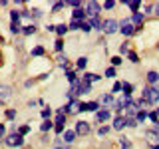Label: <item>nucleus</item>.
Masks as SVG:
<instances>
[{
    "mask_svg": "<svg viewBox=\"0 0 159 149\" xmlns=\"http://www.w3.org/2000/svg\"><path fill=\"white\" fill-rule=\"evenodd\" d=\"M28 131H30V125H22V127L18 129V133H20V135H26Z\"/></svg>",
    "mask_w": 159,
    "mask_h": 149,
    "instance_id": "obj_40",
    "label": "nucleus"
},
{
    "mask_svg": "<svg viewBox=\"0 0 159 149\" xmlns=\"http://www.w3.org/2000/svg\"><path fill=\"white\" fill-rule=\"evenodd\" d=\"M99 102L106 103V106H111V103H113V96H102V97H99Z\"/></svg>",
    "mask_w": 159,
    "mask_h": 149,
    "instance_id": "obj_25",
    "label": "nucleus"
},
{
    "mask_svg": "<svg viewBox=\"0 0 159 149\" xmlns=\"http://www.w3.org/2000/svg\"><path fill=\"white\" fill-rule=\"evenodd\" d=\"M34 32H36V26H34V24H28V26L22 28V34H34Z\"/></svg>",
    "mask_w": 159,
    "mask_h": 149,
    "instance_id": "obj_24",
    "label": "nucleus"
},
{
    "mask_svg": "<svg viewBox=\"0 0 159 149\" xmlns=\"http://www.w3.org/2000/svg\"><path fill=\"white\" fill-rule=\"evenodd\" d=\"M2 42H4V38H2V36H0V44H2Z\"/></svg>",
    "mask_w": 159,
    "mask_h": 149,
    "instance_id": "obj_50",
    "label": "nucleus"
},
{
    "mask_svg": "<svg viewBox=\"0 0 159 149\" xmlns=\"http://www.w3.org/2000/svg\"><path fill=\"white\" fill-rule=\"evenodd\" d=\"M0 64H2V54H0Z\"/></svg>",
    "mask_w": 159,
    "mask_h": 149,
    "instance_id": "obj_52",
    "label": "nucleus"
},
{
    "mask_svg": "<svg viewBox=\"0 0 159 149\" xmlns=\"http://www.w3.org/2000/svg\"><path fill=\"white\" fill-rule=\"evenodd\" d=\"M10 16H12V22H18L20 16H22V12H18V10H12V12H10Z\"/></svg>",
    "mask_w": 159,
    "mask_h": 149,
    "instance_id": "obj_29",
    "label": "nucleus"
},
{
    "mask_svg": "<svg viewBox=\"0 0 159 149\" xmlns=\"http://www.w3.org/2000/svg\"><path fill=\"white\" fill-rule=\"evenodd\" d=\"M119 89H121V84H119V82L113 84V92H119Z\"/></svg>",
    "mask_w": 159,
    "mask_h": 149,
    "instance_id": "obj_47",
    "label": "nucleus"
},
{
    "mask_svg": "<svg viewBox=\"0 0 159 149\" xmlns=\"http://www.w3.org/2000/svg\"><path fill=\"white\" fill-rule=\"evenodd\" d=\"M147 117L151 119L153 123H159V119H157V113H155V111H153V113H147Z\"/></svg>",
    "mask_w": 159,
    "mask_h": 149,
    "instance_id": "obj_43",
    "label": "nucleus"
},
{
    "mask_svg": "<svg viewBox=\"0 0 159 149\" xmlns=\"http://www.w3.org/2000/svg\"><path fill=\"white\" fill-rule=\"evenodd\" d=\"M50 115H52V109H50V107H44V109H42V117L48 119Z\"/></svg>",
    "mask_w": 159,
    "mask_h": 149,
    "instance_id": "obj_35",
    "label": "nucleus"
},
{
    "mask_svg": "<svg viewBox=\"0 0 159 149\" xmlns=\"http://www.w3.org/2000/svg\"><path fill=\"white\" fill-rule=\"evenodd\" d=\"M135 119H137V123H143L147 119V111H143V109H139L137 111V115H135Z\"/></svg>",
    "mask_w": 159,
    "mask_h": 149,
    "instance_id": "obj_16",
    "label": "nucleus"
},
{
    "mask_svg": "<svg viewBox=\"0 0 159 149\" xmlns=\"http://www.w3.org/2000/svg\"><path fill=\"white\" fill-rule=\"evenodd\" d=\"M68 26H66V24H58V26H56V32H58V36H64V34H66L68 32Z\"/></svg>",
    "mask_w": 159,
    "mask_h": 149,
    "instance_id": "obj_18",
    "label": "nucleus"
},
{
    "mask_svg": "<svg viewBox=\"0 0 159 149\" xmlns=\"http://www.w3.org/2000/svg\"><path fill=\"white\" fill-rule=\"evenodd\" d=\"M80 30H82V32H89L92 28H89V24H88V22H80Z\"/></svg>",
    "mask_w": 159,
    "mask_h": 149,
    "instance_id": "obj_36",
    "label": "nucleus"
},
{
    "mask_svg": "<svg viewBox=\"0 0 159 149\" xmlns=\"http://www.w3.org/2000/svg\"><path fill=\"white\" fill-rule=\"evenodd\" d=\"M68 28L70 30H80V22H78V20H72V24H70Z\"/></svg>",
    "mask_w": 159,
    "mask_h": 149,
    "instance_id": "obj_42",
    "label": "nucleus"
},
{
    "mask_svg": "<svg viewBox=\"0 0 159 149\" xmlns=\"http://www.w3.org/2000/svg\"><path fill=\"white\" fill-rule=\"evenodd\" d=\"M72 92H76V93H89V92H92V84L86 82V79L76 82V84H74V88H72Z\"/></svg>",
    "mask_w": 159,
    "mask_h": 149,
    "instance_id": "obj_2",
    "label": "nucleus"
},
{
    "mask_svg": "<svg viewBox=\"0 0 159 149\" xmlns=\"http://www.w3.org/2000/svg\"><path fill=\"white\" fill-rule=\"evenodd\" d=\"M143 102H145V103H157L159 102V89H155V88H151V86H149V88H145V89H143Z\"/></svg>",
    "mask_w": 159,
    "mask_h": 149,
    "instance_id": "obj_1",
    "label": "nucleus"
},
{
    "mask_svg": "<svg viewBox=\"0 0 159 149\" xmlns=\"http://www.w3.org/2000/svg\"><path fill=\"white\" fill-rule=\"evenodd\" d=\"M98 133H99L102 137H103V135H107V133H109V127H107V125H106V127H99V131H98Z\"/></svg>",
    "mask_w": 159,
    "mask_h": 149,
    "instance_id": "obj_44",
    "label": "nucleus"
},
{
    "mask_svg": "<svg viewBox=\"0 0 159 149\" xmlns=\"http://www.w3.org/2000/svg\"><path fill=\"white\" fill-rule=\"evenodd\" d=\"M121 89H123V93H125V96H131V92H133V86L131 84H121Z\"/></svg>",
    "mask_w": 159,
    "mask_h": 149,
    "instance_id": "obj_19",
    "label": "nucleus"
},
{
    "mask_svg": "<svg viewBox=\"0 0 159 149\" xmlns=\"http://www.w3.org/2000/svg\"><path fill=\"white\" fill-rule=\"evenodd\" d=\"M113 6H116V2H113V0H106V2H103V8H106V10H111Z\"/></svg>",
    "mask_w": 159,
    "mask_h": 149,
    "instance_id": "obj_34",
    "label": "nucleus"
},
{
    "mask_svg": "<svg viewBox=\"0 0 159 149\" xmlns=\"http://www.w3.org/2000/svg\"><path fill=\"white\" fill-rule=\"evenodd\" d=\"M10 30H12L14 34H18V32H22V26H20L18 22H12V26H10Z\"/></svg>",
    "mask_w": 159,
    "mask_h": 149,
    "instance_id": "obj_31",
    "label": "nucleus"
},
{
    "mask_svg": "<svg viewBox=\"0 0 159 149\" xmlns=\"http://www.w3.org/2000/svg\"><path fill=\"white\" fill-rule=\"evenodd\" d=\"M106 76L107 78H116V68H107L106 70Z\"/></svg>",
    "mask_w": 159,
    "mask_h": 149,
    "instance_id": "obj_39",
    "label": "nucleus"
},
{
    "mask_svg": "<svg viewBox=\"0 0 159 149\" xmlns=\"http://www.w3.org/2000/svg\"><path fill=\"white\" fill-rule=\"evenodd\" d=\"M64 4H66V2H56V4H54V8H52V12H58L60 8H64Z\"/></svg>",
    "mask_w": 159,
    "mask_h": 149,
    "instance_id": "obj_45",
    "label": "nucleus"
},
{
    "mask_svg": "<svg viewBox=\"0 0 159 149\" xmlns=\"http://www.w3.org/2000/svg\"><path fill=\"white\" fill-rule=\"evenodd\" d=\"M107 119H109V111H107V109L98 111V121H107Z\"/></svg>",
    "mask_w": 159,
    "mask_h": 149,
    "instance_id": "obj_14",
    "label": "nucleus"
},
{
    "mask_svg": "<svg viewBox=\"0 0 159 149\" xmlns=\"http://www.w3.org/2000/svg\"><path fill=\"white\" fill-rule=\"evenodd\" d=\"M127 58H129V62H133V64H137V62H139V58H137V54H135V52H127Z\"/></svg>",
    "mask_w": 159,
    "mask_h": 149,
    "instance_id": "obj_30",
    "label": "nucleus"
},
{
    "mask_svg": "<svg viewBox=\"0 0 159 149\" xmlns=\"http://www.w3.org/2000/svg\"><path fill=\"white\" fill-rule=\"evenodd\" d=\"M64 125H66V115H64V113H58L56 121H54V129H56V133H62Z\"/></svg>",
    "mask_w": 159,
    "mask_h": 149,
    "instance_id": "obj_9",
    "label": "nucleus"
},
{
    "mask_svg": "<svg viewBox=\"0 0 159 149\" xmlns=\"http://www.w3.org/2000/svg\"><path fill=\"white\" fill-rule=\"evenodd\" d=\"M66 76H68V79H70L72 84H76V82H78V76H76V72H72V70H68V74H66Z\"/></svg>",
    "mask_w": 159,
    "mask_h": 149,
    "instance_id": "obj_27",
    "label": "nucleus"
},
{
    "mask_svg": "<svg viewBox=\"0 0 159 149\" xmlns=\"http://www.w3.org/2000/svg\"><path fill=\"white\" fill-rule=\"evenodd\" d=\"M86 64H88V58H80L78 62H76V66H78V70H84V68H86Z\"/></svg>",
    "mask_w": 159,
    "mask_h": 149,
    "instance_id": "obj_28",
    "label": "nucleus"
},
{
    "mask_svg": "<svg viewBox=\"0 0 159 149\" xmlns=\"http://www.w3.org/2000/svg\"><path fill=\"white\" fill-rule=\"evenodd\" d=\"M125 4H127V6H129V8L133 10V14H135L137 10H139V6H141V2H139V0H127Z\"/></svg>",
    "mask_w": 159,
    "mask_h": 149,
    "instance_id": "obj_13",
    "label": "nucleus"
},
{
    "mask_svg": "<svg viewBox=\"0 0 159 149\" xmlns=\"http://www.w3.org/2000/svg\"><path fill=\"white\" fill-rule=\"evenodd\" d=\"M155 113H157V119H159V111H155Z\"/></svg>",
    "mask_w": 159,
    "mask_h": 149,
    "instance_id": "obj_53",
    "label": "nucleus"
},
{
    "mask_svg": "<svg viewBox=\"0 0 159 149\" xmlns=\"http://www.w3.org/2000/svg\"><path fill=\"white\" fill-rule=\"evenodd\" d=\"M155 14H159V4H157V12H155Z\"/></svg>",
    "mask_w": 159,
    "mask_h": 149,
    "instance_id": "obj_51",
    "label": "nucleus"
},
{
    "mask_svg": "<svg viewBox=\"0 0 159 149\" xmlns=\"http://www.w3.org/2000/svg\"><path fill=\"white\" fill-rule=\"evenodd\" d=\"M42 54H44V48L42 46H36V48L32 50V56H42Z\"/></svg>",
    "mask_w": 159,
    "mask_h": 149,
    "instance_id": "obj_33",
    "label": "nucleus"
},
{
    "mask_svg": "<svg viewBox=\"0 0 159 149\" xmlns=\"http://www.w3.org/2000/svg\"><path fill=\"white\" fill-rule=\"evenodd\" d=\"M119 32H121L123 36H131L133 32H137V28L131 24V20H125V22H123L121 26H119Z\"/></svg>",
    "mask_w": 159,
    "mask_h": 149,
    "instance_id": "obj_6",
    "label": "nucleus"
},
{
    "mask_svg": "<svg viewBox=\"0 0 159 149\" xmlns=\"http://www.w3.org/2000/svg\"><path fill=\"white\" fill-rule=\"evenodd\" d=\"M125 125H127V127H135V125H137V119H135V117H131V119L125 117Z\"/></svg>",
    "mask_w": 159,
    "mask_h": 149,
    "instance_id": "obj_32",
    "label": "nucleus"
},
{
    "mask_svg": "<svg viewBox=\"0 0 159 149\" xmlns=\"http://www.w3.org/2000/svg\"><path fill=\"white\" fill-rule=\"evenodd\" d=\"M102 20H99V18H92V20H89V28H102Z\"/></svg>",
    "mask_w": 159,
    "mask_h": 149,
    "instance_id": "obj_23",
    "label": "nucleus"
},
{
    "mask_svg": "<svg viewBox=\"0 0 159 149\" xmlns=\"http://www.w3.org/2000/svg\"><path fill=\"white\" fill-rule=\"evenodd\" d=\"M119 52H121V54H127V44H123V46L119 48Z\"/></svg>",
    "mask_w": 159,
    "mask_h": 149,
    "instance_id": "obj_48",
    "label": "nucleus"
},
{
    "mask_svg": "<svg viewBox=\"0 0 159 149\" xmlns=\"http://www.w3.org/2000/svg\"><path fill=\"white\" fill-rule=\"evenodd\" d=\"M22 143H24V139H22V135H20V133H12V135L6 137V145H8V147H20Z\"/></svg>",
    "mask_w": 159,
    "mask_h": 149,
    "instance_id": "obj_4",
    "label": "nucleus"
},
{
    "mask_svg": "<svg viewBox=\"0 0 159 149\" xmlns=\"http://www.w3.org/2000/svg\"><path fill=\"white\" fill-rule=\"evenodd\" d=\"M86 14L88 16H92V18H98V14H99V4L98 2H93V0H89V2L86 4Z\"/></svg>",
    "mask_w": 159,
    "mask_h": 149,
    "instance_id": "obj_5",
    "label": "nucleus"
},
{
    "mask_svg": "<svg viewBox=\"0 0 159 149\" xmlns=\"http://www.w3.org/2000/svg\"><path fill=\"white\" fill-rule=\"evenodd\" d=\"M131 24L139 30V28H141V24H143V14L141 12H135V14H133V18H131Z\"/></svg>",
    "mask_w": 159,
    "mask_h": 149,
    "instance_id": "obj_11",
    "label": "nucleus"
},
{
    "mask_svg": "<svg viewBox=\"0 0 159 149\" xmlns=\"http://www.w3.org/2000/svg\"><path fill=\"white\" fill-rule=\"evenodd\" d=\"M74 131H76V135H88L89 133V123L88 121H78Z\"/></svg>",
    "mask_w": 159,
    "mask_h": 149,
    "instance_id": "obj_8",
    "label": "nucleus"
},
{
    "mask_svg": "<svg viewBox=\"0 0 159 149\" xmlns=\"http://www.w3.org/2000/svg\"><path fill=\"white\" fill-rule=\"evenodd\" d=\"M52 127H54V123L50 121V119H46V121L40 125V129H42V131H48V129H52Z\"/></svg>",
    "mask_w": 159,
    "mask_h": 149,
    "instance_id": "obj_26",
    "label": "nucleus"
},
{
    "mask_svg": "<svg viewBox=\"0 0 159 149\" xmlns=\"http://www.w3.org/2000/svg\"><path fill=\"white\" fill-rule=\"evenodd\" d=\"M102 28L106 30L107 34H113V32H117V30H119V22H116V20H106V22L102 24Z\"/></svg>",
    "mask_w": 159,
    "mask_h": 149,
    "instance_id": "obj_7",
    "label": "nucleus"
},
{
    "mask_svg": "<svg viewBox=\"0 0 159 149\" xmlns=\"http://www.w3.org/2000/svg\"><path fill=\"white\" fill-rule=\"evenodd\" d=\"M157 79H159V74H157V72H149V74H147V82H149V84H155Z\"/></svg>",
    "mask_w": 159,
    "mask_h": 149,
    "instance_id": "obj_21",
    "label": "nucleus"
},
{
    "mask_svg": "<svg viewBox=\"0 0 159 149\" xmlns=\"http://www.w3.org/2000/svg\"><path fill=\"white\" fill-rule=\"evenodd\" d=\"M98 107H99V102H89V103H86V111H98Z\"/></svg>",
    "mask_w": 159,
    "mask_h": 149,
    "instance_id": "obj_17",
    "label": "nucleus"
},
{
    "mask_svg": "<svg viewBox=\"0 0 159 149\" xmlns=\"http://www.w3.org/2000/svg\"><path fill=\"white\" fill-rule=\"evenodd\" d=\"M99 78H102V76H98V74H86V76H84V79L89 82V84H92V82H98Z\"/></svg>",
    "mask_w": 159,
    "mask_h": 149,
    "instance_id": "obj_20",
    "label": "nucleus"
},
{
    "mask_svg": "<svg viewBox=\"0 0 159 149\" xmlns=\"http://www.w3.org/2000/svg\"><path fill=\"white\" fill-rule=\"evenodd\" d=\"M145 139H147L149 145H151V149H159V131H155V129L147 131L145 133Z\"/></svg>",
    "mask_w": 159,
    "mask_h": 149,
    "instance_id": "obj_3",
    "label": "nucleus"
},
{
    "mask_svg": "<svg viewBox=\"0 0 159 149\" xmlns=\"http://www.w3.org/2000/svg\"><path fill=\"white\" fill-rule=\"evenodd\" d=\"M14 115H16V111H14V109H8V111H6V117L8 119H14Z\"/></svg>",
    "mask_w": 159,
    "mask_h": 149,
    "instance_id": "obj_46",
    "label": "nucleus"
},
{
    "mask_svg": "<svg viewBox=\"0 0 159 149\" xmlns=\"http://www.w3.org/2000/svg\"><path fill=\"white\" fill-rule=\"evenodd\" d=\"M72 16H74V20H78V22H84V18H86V10H84V8H74Z\"/></svg>",
    "mask_w": 159,
    "mask_h": 149,
    "instance_id": "obj_10",
    "label": "nucleus"
},
{
    "mask_svg": "<svg viewBox=\"0 0 159 149\" xmlns=\"http://www.w3.org/2000/svg\"><path fill=\"white\" fill-rule=\"evenodd\" d=\"M64 139H66V143H72L76 139V131H64Z\"/></svg>",
    "mask_w": 159,
    "mask_h": 149,
    "instance_id": "obj_15",
    "label": "nucleus"
},
{
    "mask_svg": "<svg viewBox=\"0 0 159 149\" xmlns=\"http://www.w3.org/2000/svg\"><path fill=\"white\" fill-rule=\"evenodd\" d=\"M8 96H10V88L8 86H0V99H4Z\"/></svg>",
    "mask_w": 159,
    "mask_h": 149,
    "instance_id": "obj_22",
    "label": "nucleus"
},
{
    "mask_svg": "<svg viewBox=\"0 0 159 149\" xmlns=\"http://www.w3.org/2000/svg\"><path fill=\"white\" fill-rule=\"evenodd\" d=\"M62 48H64V40L58 38V40H56V50H58V52H62Z\"/></svg>",
    "mask_w": 159,
    "mask_h": 149,
    "instance_id": "obj_41",
    "label": "nucleus"
},
{
    "mask_svg": "<svg viewBox=\"0 0 159 149\" xmlns=\"http://www.w3.org/2000/svg\"><path fill=\"white\" fill-rule=\"evenodd\" d=\"M4 135V125H0V137Z\"/></svg>",
    "mask_w": 159,
    "mask_h": 149,
    "instance_id": "obj_49",
    "label": "nucleus"
},
{
    "mask_svg": "<svg viewBox=\"0 0 159 149\" xmlns=\"http://www.w3.org/2000/svg\"><path fill=\"white\" fill-rule=\"evenodd\" d=\"M123 127H125V117H121V115H119V117H116V119H113V129L121 131Z\"/></svg>",
    "mask_w": 159,
    "mask_h": 149,
    "instance_id": "obj_12",
    "label": "nucleus"
},
{
    "mask_svg": "<svg viewBox=\"0 0 159 149\" xmlns=\"http://www.w3.org/2000/svg\"><path fill=\"white\" fill-rule=\"evenodd\" d=\"M119 64H121V58H119V56H113V58H111V68L119 66Z\"/></svg>",
    "mask_w": 159,
    "mask_h": 149,
    "instance_id": "obj_37",
    "label": "nucleus"
},
{
    "mask_svg": "<svg viewBox=\"0 0 159 149\" xmlns=\"http://www.w3.org/2000/svg\"><path fill=\"white\" fill-rule=\"evenodd\" d=\"M119 143H121V147H123V149H131V143H129L125 137H121V141H119Z\"/></svg>",
    "mask_w": 159,
    "mask_h": 149,
    "instance_id": "obj_38",
    "label": "nucleus"
},
{
    "mask_svg": "<svg viewBox=\"0 0 159 149\" xmlns=\"http://www.w3.org/2000/svg\"><path fill=\"white\" fill-rule=\"evenodd\" d=\"M157 48H159V44H157Z\"/></svg>",
    "mask_w": 159,
    "mask_h": 149,
    "instance_id": "obj_54",
    "label": "nucleus"
}]
</instances>
